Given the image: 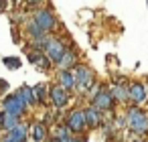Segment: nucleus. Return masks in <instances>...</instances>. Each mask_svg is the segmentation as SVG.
Segmentation results:
<instances>
[{
    "mask_svg": "<svg viewBox=\"0 0 148 142\" xmlns=\"http://www.w3.org/2000/svg\"><path fill=\"white\" fill-rule=\"evenodd\" d=\"M126 126L134 136H146L148 134V116H146V112L132 106L126 114Z\"/></svg>",
    "mask_w": 148,
    "mask_h": 142,
    "instance_id": "nucleus-1",
    "label": "nucleus"
},
{
    "mask_svg": "<svg viewBox=\"0 0 148 142\" xmlns=\"http://www.w3.org/2000/svg\"><path fill=\"white\" fill-rule=\"evenodd\" d=\"M65 51H67V47H65V43H63L59 37H47V43H45V47H43V55L47 57L49 63H55V65H57Z\"/></svg>",
    "mask_w": 148,
    "mask_h": 142,
    "instance_id": "nucleus-2",
    "label": "nucleus"
},
{
    "mask_svg": "<svg viewBox=\"0 0 148 142\" xmlns=\"http://www.w3.org/2000/svg\"><path fill=\"white\" fill-rule=\"evenodd\" d=\"M73 75H75V89H77L79 93H87V91L93 87L95 75H93V71H91L87 65H77L75 71H73Z\"/></svg>",
    "mask_w": 148,
    "mask_h": 142,
    "instance_id": "nucleus-3",
    "label": "nucleus"
},
{
    "mask_svg": "<svg viewBox=\"0 0 148 142\" xmlns=\"http://www.w3.org/2000/svg\"><path fill=\"white\" fill-rule=\"evenodd\" d=\"M33 23H35L45 35H49V33H53L55 27H57V16L53 14V10H49V8H41V10L33 12Z\"/></svg>",
    "mask_w": 148,
    "mask_h": 142,
    "instance_id": "nucleus-4",
    "label": "nucleus"
},
{
    "mask_svg": "<svg viewBox=\"0 0 148 142\" xmlns=\"http://www.w3.org/2000/svg\"><path fill=\"white\" fill-rule=\"evenodd\" d=\"M65 128L73 134V136H83V132L87 130V124H85V116H83V110H73L69 116H67V122H65Z\"/></svg>",
    "mask_w": 148,
    "mask_h": 142,
    "instance_id": "nucleus-5",
    "label": "nucleus"
},
{
    "mask_svg": "<svg viewBox=\"0 0 148 142\" xmlns=\"http://www.w3.org/2000/svg\"><path fill=\"white\" fill-rule=\"evenodd\" d=\"M27 112L25 102L14 93V95H6L2 102V114L4 116H14V118H23V114Z\"/></svg>",
    "mask_w": 148,
    "mask_h": 142,
    "instance_id": "nucleus-6",
    "label": "nucleus"
},
{
    "mask_svg": "<svg viewBox=\"0 0 148 142\" xmlns=\"http://www.w3.org/2000/svg\"><path fill=\"white\" fill-rule=\"evenodd\" d=\"M91 106L103 114V112L114 110V99H112V95H110V91H108L106 87H99V89L93 93V97H91Z\"/></svg>",
    "mask_w": 148,
    "mask_h": 142,
    "instance_id": "nucleus-7",
    "label": "nucleus"
},
{
    "mask_svg": "<svg viewBox=\"0 0 148 142\" xmlns=\"http://www.w3.org/2000/svg\"><path fill=\"white\" fill-rule=\"evenodd\" d=\"M0 142H29V124H18L14 130L4 132V136L0 138Z\"/></svg>",
    "mask_w": 148,
    "mask_h": 142,
    "instance_id": "nucleus-8",
    "label": "nucleus"
},
{
    "mask_svg": "<svg viewBox=\"0 0 148 142\" xmlns=\"http://www.w3.org/2000/svg\"><path fill=\"white\" fill-rule=\"evenodd\" d=\"M128 99H130V102H134V106H136V108H138V106H142V104L148 99V91H146V87H144L140 81L130 83V85H128Z\"/></svg>",
    "mask_w": 148,
    "mask_h": 142,
    "instance_id": "nucleus-9",
    "label": "nucleus"
},
{
    "mask_svg": "<svg viewBox=\"0 0 148 142\" xmlns=\"http://www.w3.org/2000/svg\"><path fill=\"white\" fill-rule=\"evenodd\" d=\"M49 99H51V104L55 106V108H65L67 104H69V99H71V95H69V91H65L63 87H59L57 83L55 85H51L49 87Z\"/></svg>",
    "mask_w": 148,
    "mask_h": 142,
    "instance_id": "nucleus-10",
    "label": "nucleus"
},
{
    "mask_svg": "<svg viewBox=\"0 0 148 142\" xmlns=\"http://www.w3.org/2000/svg\"><path fill=\"white\" fill-rule=\"evenodd\" d=\"M83 116H85V124H87V128H97V126L103 124V114H101L99 110H95L91 104L83 110Z\"/></svg>",
    "mask_w": 148,
    "mask_h": 142,
    "instance_id": "nucleus-11",
    "label": "nucleus"
},
{
    "mask_svg": "<svg viewBox=\"0 0 148 142\" xmlns=\"http://www.w3.org/2000/svg\"><path fill=\"white\" fill-rule=\"evenodd\" d=\"M27 59L39 69V71H47L49 69V61H47V57L43 55V51H37V49H29V53H27Z\"/></svg>",
    "mask_w": 148,
    "mask_h": 142,
    "instance_id": "nucleus-12",
    "label": "nucleus"
},
{
    "mask_svg": "<svg viewBox=\"0 0 148 142\" xmlns=\"http://www.w3.org/2000/svg\"><path fill=\"white\" fill-rule=\"evenodd\" d=\"M57 67H59V71H73V67H77V55H75V51L67 49L63 53V57L59 59Z\"/></svg>",
    "mask_w": 148,
    "mask_h": 142,
    "instance_id": "nucleus-13",
    "label": "nucleus"
},
{
    "mask_svg": "<svg viewBox=\"0 0 148 142\" xmlns=\"http://www.w3.org/2000/svg\"><path fill=\"white\" fill-rule=\"evenodd\" d=\"M57 85L63 87L65 91L75 89V75H73V71H59L57 73Z\"/></svg>",
    "mask_w": 148,
    "mask_h": 142,
    "instance_id": "nucleus-14",
    "label": "nucleus"
},
{
    "mask_svg": "<svg viewBox=\"0 0 148 142\" xmlns=\"http://www.w3.org/2000/svg\"><path fill=\"white\" fill-rule=\"evenodd\" d=\"M29 136L33 138V142H45L47 140V126L43 122H35L29 126Z\"/></svg>",
    "mask_w": 148,
    "mask_h": 142,
    "instance_id": "nucleus-15",
    "label": "nucleus"
},
{
    "mask_svg": "<svg viewBox=\"0 0 148 142\" xmlns=\"http://www.w3.org/2000/svg\"><path fill=\"white\" fill-rule=\"evenodd\" d=\"M108 91L114 102H128V87H124L122 83H112Z\"/></svg>",
    "mask_w": 148,
    "mask_h": 142,
    "instance_id": "nucleus-16",
    "label": "nucleus"
},
{
    "mask_svg": "<svg viewBox=\"0 0 148 142\" xmlns=\"http://www.w3.org/2000/svg\"><path fill=\"white\" fill-rule=\"evenodd\" d=\"M16 95L25 102L27 108L35 106V93H33V87H31V85H21V89L16 91Z\"/></svg>",
    "mask_w": 148,
    "mask_h": 142,
    "instance_id": "nucleus-17",
    "label": "nucleus"
},
{
    "mask_svg": "<svg viewBox=\"0 0 148 142\" xmlns=\"http://www.w3.org/2000/svg\"><path fill=\"white\" fill-rule=\"evenodd\" d=\"M33 93H35V104H47L49 99V87L45 83H39L33 87Z\"/></svg>",
    "mask_w": 148,
    "mask_h": 142,
    "instance_id": "nucleus-18",
    "label": "nucleus"
},
{
    "mask_svg": "<svg viewBox=\"0 0 148 142\" xmlns=\"http://www.w3.org/2000/svg\"><path fill=\"white\" fill-rule=\"evenodd\" d=\"M18 124H21V118H14V116H4V114H2V124H0V130L10 132V130H14Z\"/></svg>",
    "mask_w": 148,
    "mask_h": 142,
    "instance_id": "nucleus-19",
    "label": "nucleus"
},
{
    "mask_svg": "<svg viewBox=\"0 0 148 142\" xmlns=\"http://www.w3.org/2000/svg\"><path fill=\"white\" fill-rule=\"evenodd\" d=\"M27 35H29V39L31 41H37V39H41V37H49V35H45L35 23H33V19L29 21V25H27Z\"/></svg>",
    "mask_w": 148,
    "mask_h": 142,
    "instance_id": "nucleus-20",
    "label": "nucleus"
},
{
    "mask_svg": "<svg viewBox=\"0 0 148 142\" xmlns=\"http://www.w3.org/2000/svg\"><path fill=\"white\" fill-rule=\"evenodd\" d=\"M4 67H8V69H21V57H4Z\"/></svg>",
    "mask_w": 148,
    "mask_h": 142,
    "instance_id": "nucleus-21",
    "label": "nucleus"
},
{
    "mask_svg": "<svg viewBox=\"0 0 148 142\" xmlns=\"http://www.w3.org/2000/svg\"><path fill=\"white\" fill-rule=\"evenodd\" d=\"M8 89V83L6 81H0V91H6Z\"/></svg>",
    "mask_w": 148,
    "mask_h": 142,
    "instance_id": "nucleus-22",
    "label": "nucleus"
},
{
    "mask_svg": "<svg viewBox=\"0 0 148 142\" xmlns=\"http://www.w3.org/2000/svg\"><path fill=\"white\" fill-rule=\"evenodd\" d=\"M71 142H85V138H83V136H73Z\"/></svg>",
    "mask_w": 148,
    "mask_h": 142,
    "instance_id": "nucleus-23",
    "label": "nucleus"
},
{
    "mask_svg": "<svg viewBox=\"0 0 148 142\" xmlns=\"http://www.w3.org/2000/svg\"><path fill=\"white\" fill-rule=\"evenodd\" d=\"M47 142H57V138H49V140H47Z\"/></svg>",
    "mask_w": 148,
    "mask_h": 142,
    "instance_id": "nucleus-24",
    "label": "nucleus"
},
{
    "mask_svg": "<svg viewBox=\"0 0 148 142\" xmlns=\"http://www.w3.org/2000/svg\"><path fill=\"white\" fill-rule=\"evenodd\" d=\"M0 124H2V112H0Z\"/></svg>",
    "mask_w": 148,
    "mask_h": 142,
    "instance_id": "nucleus-25",
    "label": "nucleus"
},
{
    "mask_svg": "<svg viewBox=\"0 0 148 142\" xmlns=\"http://www.w3.org/2000/svg\"><path fill=\"white\" fill-rule=\"evenodd\" d=\"M132 142H144V140H132Z\"/></svg>",
    "mask_w": 148,
    "mask_h": 142,
    "instance_id": "nucleus-26",
    "label": "nucleus"
},
{
    "mask_svg": "<svg viewBox=\"0 0 148 142\" xmlns=\"http://www.w3.org/2000/svg\"><path fill=\"white\" fill-rule=\"evenodd\" d=\"M0 132H2V130H0Z\"/></svg>",
    "mask_w": 148,
    "mask_h": 142,
    "instance_id": "nucleus-27",
    "label": "nucleus"
}]
</instances>
